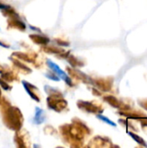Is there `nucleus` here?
<instances>
[{
  "mask_svg": "<svg viewBox=\"0 0 147 148\" xmlns=\"http://www.w3.org/2000/svg\"><path fill=\"white\" fill-rule=\"evenodd\" d=\"M129 134L139 143V144H140V145H143L144 147H147V144L145 142V140H143V139H141L140 137H139L138 135H135L134 134H133V133H129Z\"/></svg>",
  "mask_w": 147,
  "mask_h": 148,
  "instance_id": "7ed1b4c3",
  "label": "nucleus"
},
{
  "mask_svg": "<svg viewBox=\"0 0 147 148\" xmlns=\"http://www.w3.org/2000/svg\"><path fill=\"white\" fill-rule=\"evenodd\" d=\"M48 64H49V67L60 77V78H62V80H64L68 84H71V81H70V79H69V77L68 76V75L63 71V70H62L60 68H59V66L57 65V64H55V63H54L53 62H51V61H49V60H48Z\"/></svg>",
  "mask_w": 147,
  "mask_h": 148,
  "instance_id": "f257e3e1",
  "label": "nucleus"
},
{
  "mask_svg": "<svg viewBox=\"0 0 147 148\" xmlns=\"http://www.w3.org/2000/svg\"><path fill=\"white\" fill-rule=\"evenodd\" d=\"M36 114H35V123L36 124H41L42 122L44 121V112L42 109L36 108Z\"/></svg>",
  "mask_w": 147,
  "mask_h": 148,
  "instance_id": "f03ea898",
  "label": "nucleus"
},
{
  "mask_svg": "<svg viewBox=\"0 0 147 148\" xmlns=\"http://www.w3.org/2000/svg\"><path fill=\"white\" fill-rule=\"evenodd\" d=\"M97 117H98L99 119H101V121H103L104 122L107 123L108 125L113 126V127H116V124H115L114 122H113L112 121H110L108 118H107V117H105V116H103V115H97Z\"/></svg>",
  "mask_w": 147,
  "mask_h": 148,
  "instance_id": "20e7f679",
  "label": "nucleus"
}]
</instances>
